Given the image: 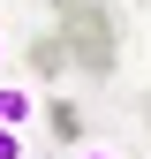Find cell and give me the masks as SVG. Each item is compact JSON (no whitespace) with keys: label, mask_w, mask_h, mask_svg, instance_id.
<instances>
[{"label":"cell","mask_w":151,"mask_h":159,"mask_svg":"<svg viewBox=\"0 0 151 159\" xmlns=\"http://www.w3.org/2000/svg\"><path fill=\"white\" fill-rule=\"evenodd\" d=\"M53 8H61V46H68V61L83 68V84H106L113 61H121L113 8H106V0H53Z\"/></svg>","instance_id":"obj_1"},{"label":"cell","mask_w":151,"mask_h":159,"mask_svg":"<svg viewBox=\"0 0 151 159\" xmlns=\"http://www.w3.org/2000/svg\"><path fill=\"white\" fill-rule=\"evenodd\" d=\"M23 129H30L23 84H0V159H23Z\"/></svg>","instance_id":"obj_2"},{"label":"cell","mask_w":151,"mask_h":159,"mask_svg":"<svg viewBox=\"0 0 151 159\" xmlns=\"http://www.w3.org/2000/svg\"><path fill=\"white\" fill-rule=\"evenodd\" d=\"M23 61H30V76H38V84H61V76L76 68V61H68V46H61V30H38L30 46H23Z\"/></svg>","instance_id":"obj_3"},{"label":"cell","mask_w":151,"mask_h":159,"mask_svg":"<svg viewBox=\"0 0 151 159\" xmlns=\"http://www.w3.org/2000/svg\"><path fill=\"white\" fill-rule=\"evenodd\" d=\"M45 129L61 136V144H76V136H83V106H76V98H53V106H45Z\"/></svg>","instance_id":"obj_4"},{"label":"cell","mask_w":151,"mask_h":159,"mask_svg":"<svg viewBox=\"0 0 151 159\" xmlns=\"http://www.w3.org/2000/svg\"><path fill=\"white\" fill-rule=\"evenodd\" d=\"M136 121H144V129H151V91H144V98H136Z\"/></svg>","instance_id":"obj_5"},{"label":"cell","mask_w":151,"mask_h":159,"mask_svg":"<svg viewBox=\"0 0 151 159\" xmlns=\"http://www.w3.org/2000/svg\"><path fill=\"white\" fill-rule=\"evenodd\" d=\"M83 159H121V152H83Z\"/></svg>","instance_id":"obj_6"}]
</instances>
